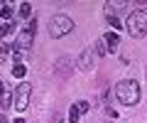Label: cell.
<instances>
[{"instance_id": "1", "label": "cell", "mask_w": 147, "mask_h": 123, "mask_svg": "<svg viewBox=\"0 0 147 123\" xmlns=\"http://www.w3.org/2000/svg\"><path fill=\"white\" fill-rule=\"evenodd\" d=\"M130 37H145L147 35V10H132L125 20Z\"/></svg>"}, {"instance_id": "2", "label": "cell", "mask_w": 147, "mask_h": 123, "mask_svg": "<svg viewBox=\"0 0 147 123\" xmlns=\"http://www.w3.org/2000/svg\"><path fill=\"white\" fill-rule=\"evenodd\" d=\"M115 96L125 106H135L140 101V86H137V81H120L115 86Z\"/></svg>"}, {"instance_id": "3", "label": "cell", "mask_w": 147, "mask_h": 123, "mask_svg": "<svg viewBox=\"0 0 147 123\" xmlns=\"http://www.w3.org/2000/svg\"><path fill=\"white\" fill-rule=\"evenodd\" d=\"M74 30V20L66 15H54L52 20H49V35L52 37H64V35H69Z\"/></svg>"}, {"instance_id": "4", "label": "cell", "mask_w": 147, "mask_h": 123, "mask_svg": "<svg viewBox=\"0 0 147 123\" xmlns=\"http://www.w3.org/2000/svg\"><path fill=\"white\" fill-rule=\"evenodd\" d=\"M30 96H32V86H30V84L22 81L20 86H15V91H12V101H15V108H17V111H25V108H27Z\"/></svg>"}, {"instance_id": "5", "label": "cell", "mask_w": 147, "mask_h": 123, "mask_svg": "<svg viewBox=\"0 0 147 123\" xmlns=\"http://www.w3.org/2000/svg\"><path fill=\"white\" fill-rule=\"evenodd\" d=\"M71 69H74V59L71 57H59L57 64H54V71H57L59 79H69L71 76Z\"/></svg>"}, {"instance_id": "6", "label": "cell", "mask_w": 147, "mask_h": 123, "mask_svg": "<svg viewBox=\"0 0 147 123\" xmlns=\"http://www.w3.org/2000/svg\"><path fill=\"white\" fill-rule=\"evenodd\" d=\"M32 39H34V32L32 30H20L17 32V49H30L32 47Z\"/></svg>"}, {"instance_id": "7", "label": "cell", "mask_w": 147, "mask_h": 123, "mask_svg": "<svg viewBox=\"0 0 147 123\" xmlns=\"http://www.w3.org/2000/svg\"><path fill=\"white\" fill-rule=\"evenodd\" d=\"M79 69L81 71H91L93 69V54H91V49H84V52L79 54Z\"/></svg>"}, {"instance_id": "8", "label": "cell", "mask_w": 147, "mask_h": 123, "mask_svg": "<svg viewBox=\"0 0 147 123\" xmlns=\"http://www.w3.org/2000/svg\"><path fill=\"white\" fill-rule=\"evenodd\" d=\"M103 42H105V47H108V49H118V47H120V37H118L115 32H108L103 37Z\"/></svg>"}, {"instance_id": "9", "label": "cell", "mask_w": 147, "mask_h": 123, "mask_svg": "<svg viewBox=\"0 0 147 123\" xmlns=\"http://www.w3.org/2000/svg\"><path fill=\"white\" fill-rule=\"evenodd\" d=\"M15 22H7V25H0V37H5V35H15Z\"/></svg>"}, {"instance_id": "10", "label": "cell", "mask_w": 147, "mask_h": 123, "mask_svg": "<svg viewBox=\"0 0 147 123\" xmlns=\"http://www.w3.org/2000/svg\"><path fill=\"white\" fill-rule=\"evenodd\" d=\"M20 17L32 20V5H30V3H22V5H20Z\"/></svg>"}, {"instance_id": "11", "label": "cell", "mask_w": 147, "mask_h": 123, "mask_svg": "<svg viewBox=\"0 0 147 123\" xmlns=\"http://www.w3.org/2000/svg\"><path fill=\"white\" fill-rule=\"evenodd\" d=\"M25 64H15V67H12V76H17V79H22V76H25Z\"/></svg>"}, {"instance_id": "12", "label": "cell", "mask_w": 147, "mask_h": 123, "mask_svg": "<svg viewBox=\"0 0 147 123\" xmlns=\"http://www.w3.org/2000/svg\"><path fill=\"white\" fill-rule=\"evenodd\" d=\"M105 7H108V15H113V12H120V7H125V3H108V5H105Z\"/></svg>"}, {"instance_id": "13", "label": "cell", "mask_w": 147, "mask_h": 123, "mask_svg": "<svg viewBox=\"0 0 147 123\" xmlns=\"http://www.w3.org/2000/svg\"><path fill=\"white\" fill-rule=\"evenodd\" d=\"M96 54H100V57H103V54H108V47H105L103 39H98V42H96Z\"/></svg>"}, {"instance_id": "14", "label": "cell", "mask_w": 147, "mask_h": 123, "mask_svg": "<svg viewBox=\"0 0 147 123\" xmlns=\"http://www.w3.org/2000/svg\"><path fill=\"white\" fill-rule=\"evenodd\" d=\"M76 108H79V113H88L91 111V103L88 101H79V103H76Z\"/></svg>"}, {"instance_id": "15", "label": "cell", "mask_w": 147, "mask_h": 123, "mask_svg": "<svg viewBox=\"0 0 147 123\" xmlns=\"http://www.w3.org/2000/svg\"><path fill=\"white\" fill-rule=\"evenodd\" d=\"M7 54H10V47H7L5 42H0V62H3V59H7Z\"/></svg>"}, {"instance_id": "16", "label": "cell", "mask_w": 147, "mask_h": 123, "mask_svg": "<svg viewBox=\"0 0 147 123\" xmlns=\"http://www.w3.org/2000/svg\"><path fill=\"white\" fill-rule=\"evenodd\" d=\"M79 116H81V113H79V108H76V106H71V111H69V121H71V123H76V121H79Z\"/></svg>"}, {"instance_id": "17", "label": "cell", "mask_w": 147, "mask_h": 123, "mask_svg": "<svg viewBox=\"0 0 147 123\" xmlns=\"http://www.w3.org/2000/svg\"><path fill=\"white\" fill-rule=\"evenodd\" d=\"M0 17H5V20H10V17H12V7L3 5V7H0Z\"/></svg>"}, {"instance_id": "18", "label": "cell", "mask_w": 147, "mask_h": 123, "mask_svg": "<svg viewBox=\"0 0 147 123\" xmlns=\"http://www.w3.org/2000/svg\"><path fill=\"white\" fill-rule=\"evenodd\" d=\"M0 103H3V106H10V103H12V91H10V94H5V96H3V99H0Z\"/></svg>"}, {"instance_id": "19", "label": "cell", "mask_w": 147, "mask_h": 123, "mask_svg": "<svg viewBox=\"0 0 147 123\" xmlns=\"http://www.w3.org/2000/svg\"><path fill=\"white\" fill-rule=\"evenodd\" d=\"M5 94H10V86H7L5 81H0V99L5 96Z\"/></svg>"}, {"instance_id": "20", "label": "cell", "mask_w": 147, "mask_h": 123, "mask_svg": "<svg viewBox=\"0 0 147 123\" xmlns=\"http://www.w3.org/2000/svg\"><path fill=\"white\" fill-rule=\"evenodd\" d=\"M108 22L113 25V30H118V27H120V22H118V17H113V15H108Z\"/></svg>"}, {"instance_id": "21", "label": "cell", "mask_w": 147, "mask_h": 123, "mask_svg": "<svg viewBox=\"0 0 147 123\" xmlns=\"http://www.w3.org/2000/svg\"><path fill=\"white\" fill-rule=\"evenodd\" d=\"M52 123H61V116H59V113H54V121Z\"/></svg>"}, {"instance_id": "22", "label": "cell", "mask_w": 147, "mask_h": 123, "mask_svg": "<svg viewBox=\"0 0 147 123\" xmlns=\"http://www.w3.org/2000/svg\"><path fill=\"white\" fill-rule=\"evenodd\" d=\"M0 123H7V118H5V116H3V113H0Z\"/></svg>"}, {"instance_id": "23", "label": "cell", "mask_w": 147, "mask_h": 123, "mask_svg": "<svg viewBox=\"0 0 147 123\" xmlns=\"http://www.w3.org/2000/svg\"><path fill=\"white\" fill-rule=\"evenodd\" d=\"M15 123H25V121H22V118H17V121H15Z\"/></svg>"}]
</instances>
